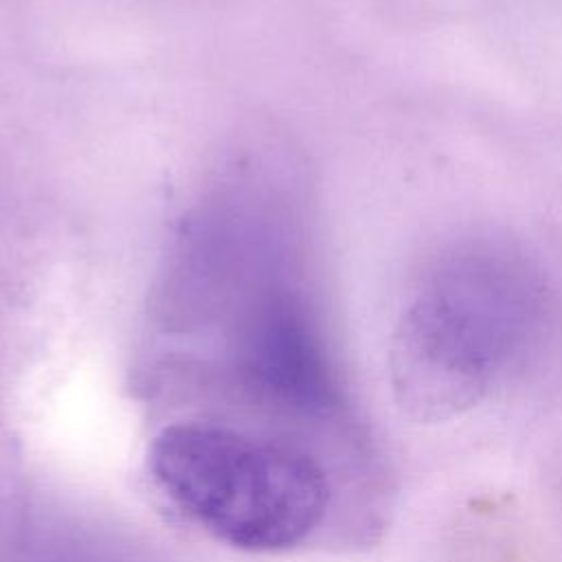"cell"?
I'll list each match as a JSON object with an SVG mask.
<instances>
[{"label": "cell", "mask_w": 562, "mask_h": 562, "mask_svg": "<svg viewBox=\"0 0 562 562\" xmlns=\"http://www.w3.org/2000/svg\"><path fill=\"white\" fill-rule=\"evenodd\" d=\"M549 290L540 266L514 244L468 239L419 274L393 347V384L419 419L476 404L536 336Z\"/></svg>", "instance_id": "obj_1"}, {"label": "cell", "mask_w": 562, "mask_h": 562, "mask_svg": "<svg viewBox=\"0 0 562 562\" xmlns=\"http://www.w3.org/2000/svg\"><path fill=\"white\" fill-rule=\"evenodd\" d=\"M147 463L158 490L189 522L239 551L299 544L329 501L327 476L310 454L217 424L162 428Z\"/></svg>", "instance_id": "obj_2"}]
</instances>
